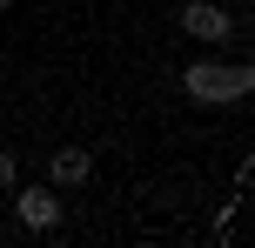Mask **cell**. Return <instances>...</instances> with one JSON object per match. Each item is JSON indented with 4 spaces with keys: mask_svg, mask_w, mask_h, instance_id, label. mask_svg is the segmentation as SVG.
<instances>
[{
    "mask_svg": "<svg viewBox=\"0 0 255 248\" xmlns=\"http://www.w3.org/2000/svg\"><path fill=\"white\" fill-rule=\"evenodd\" d=\"M181 87H188V101H202V107H235V101H249L255 94V67L249 61H188L181 67Z\"/></svg>",
    "mask_w": 255,
    "mask_h": 248,
    "instance_id": "6da1fadb",
    "label": "cell"
},
{
    "mask_svg": "<svg viewBox=\"0 0 255 248\" xmlns=\"http://www.w3.org/2000/svg\"><path fill=\"white\" fill-rule=\"evenodd\" d=\"M13 195V215H20V228L27 235H54V228H61V201H54V181H13L7 188Z\"/></svg>",
    "mask_w": 255,
    "mask_h": 248,
    "instance_id": "7a4b0ae2",
    "label": "cell"
},
{
    "mask_svg": "<svg viewBox=\"0 0 255 248\" xmlns=\"http://www.w3.org/2000/svg\"><path fill=\"white\" fill-rule=\"evenodd\" d=\"M181 34L188 40H235V13L222 0H188L181 7Z\"/></svg>",
    "mask_w": 255,
    "mask_h": 248,
    "instance_id": "3957f363",
    "label": "cell"
},
{
    "mask_svg": "<svg viewBox=\"0 0 255 248\" xmlns=\"http://www.w3.org/2000/svg\"><path fill=\"white\" fill-rule=\"evenodd\" d=\"M94 174V155L88 148H54V188H81Z\"/></svg>",
    "mask_w": 255,
    "mask_h": 248,
    "instance_id": "277c9868",
    "label": "cell"
},
{
    "mask_svg": "<svg viewBox=\"0 0 255 248\" xmlns=\"http://www.w3.org/2000/svg\"><path fill=\"white\" fill-rule=\"evenodd\" d=\"M13 181H20V161H13V148H0V195H7Z\"/></svg>",
    "mask_w": 255,
    "mask_h": 248,
    "instance_id": "5b68a950",
    "label": "cell"
},
{
    "mask_svg": "<svg viewBox=\"0 0 255 248\" xmlns=\"http://www.w3.org/2000/svg\"><path fill=\"white\" fill-rule=\"evenodd\" d=\"M0 7H7V0H0Z\"/></svg>",
    "mask_w": 255,
    "mask_h": 248,
    "instance_id": "8992f818",
    "label": "cell"
}]
</instances>
